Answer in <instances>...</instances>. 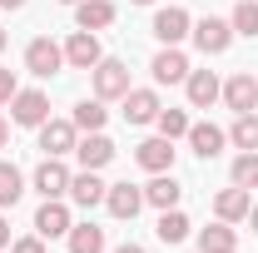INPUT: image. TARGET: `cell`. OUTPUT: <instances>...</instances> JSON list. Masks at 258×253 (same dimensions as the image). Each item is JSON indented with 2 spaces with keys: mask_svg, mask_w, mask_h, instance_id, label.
<instances>
[{
  "mask_svg": "<svg viewBox=\"0 0 258 253\" xmlns=\"http://www.w3.org/2000/svg\"><path fill=\"white\" fill-rule=\"evenodd\" d=\"M134 159H139V169H149V174H169V169H174V139L154 134V139H144V144L134 149Z\"/></svg>",
  "mask_w": 258,
  "mask_h": 253,
  "instance_id": "8fae6325",
  "label": "cell"
},
{
  "mask_svg": "<svg viewBox=\"0 0 258 253\" xmlns=\"http://www.w3.org/2000/svg\"><path fill=\"white\" fill-rule=\"evenodd\" d=\"M99 60H104V50H99L95 30H75L64 40V65H70V70H95Z\"/></svg>",
  "mask_w": 258,
  "mask_h": 253,
  "instance_id": "52a82bcc",
  "label": "cell"
},
{
  "mask_svg": "<svg viewBox=\"0 0 258 253\" xmlns=\"http://www.w3.org/2000/svg\"><path fill=\"white\" fill-rule=\"evenodd\" d=\"M248 209H253V204H248V189H238V184H233V189H224L219 199H214V214H219L224 223L248 219Z\"/></svg>",
  "mask_w": 258,
  "mask_h": 253,
  "instance_id": "7402d4cb",
  "label": "cell"
},
{
  "mask_svg": "<svg viewBox=\"0 0 258 253\" xmlns=\"http://www.w3.org/2000/svg\"><path fill=\"white\" fill-rule=\"evenodd\" d=\"M184 90H189V104H194V109H209L214 99L224 95V85H219V75H214V70H189Z\"/></svg>",
  "mask_w": 258,
  "mask_h": 253,
  "instance_id": "5bb4252c",
  "label": "cell"
},
{
  "mask_svg": "<svg viewBox=\"0 0 258 253\" xmlns=\"http://www.w3.org/2000/svg\"><path fill=\"white\" fill-rule=\"evenodd\" d=\"M159 95H154V90H129L124 95V119L129 124H154V119H159Z\"/></svg>",
  "mask_w": 258,
  "mask_h": 253,
  "instance_id": "e0dca14e",
  "label": "cell"
},
{
  "mask_svg": "<svg viewBox=\"0 0 258 253\" xmlns=\"http://www.w3.org/2000/svg\"><path fill=\"white\" fill-rule=\"evenodd\" d=\"M149 70H154V80H159V85H184V80H189V55H184L179 45H164Z\"/></svg>",
  "mask_w": 258,
  "mask_h": 253,
  "instance_id": "30bf717a",
  "label": "cell"
},
{
  "mask_svg": "<svg viewBox=\"0 0 258 253\" xmlns=\"http://www.w3.org/2000/svg\"><path fill=\"white\" fill-rule=\"evenodd\" d=\"M184 139H189V149L199 159H214V154H224V144H228V134L219 124H209V119H204V124H189V134H184Z\"/></svg>",
  "mask_w": 258,
  "mask_h": 253,
  "instance_id": "9a60e30c",
  "label": "cell"
},
{
  "mask_svg": "<svg viewBox=\"0 0 258 253\" xmlns=\"http://www.w3.org/2000/svg\"><path fill=\"white\" fill-rule=\"evenodd\" d=\"M20 5H25V0H0V10H20Z\"/></svg>",
  "mask_w": 258,
  "mask_h": 253,
  "instance_id": "836d02e7",
  "label": "cell"
},
{
  "mask_svg": "<svg viewBox=\"0 0 258 253\" xmlns=\"http://www.w3.org/2000/svg\"><path fill=\"white\" fill-rule=\"evenodd\" d=\"M238 248V228H233V223H209V228H204V233H199V253H233Z\"/></svg>",
  "mask_w": 258,
  "mask_h": 253,
  "instance_id": "ffe728a7",
  "label": "cell"
},
{
  "mask_svg": "<svg viewBox=\"0 0 258 253\" xmlns=\"http://www.w3.org/2000/svg\"><path fill=\"white\" fill-rule=\"evenodd\" d=\"M10 119L25 124V129H40L50 119V95L45 90H20V95L10 99Z\"/></svg>",
  "mask_w": 258,
  "mask_h": 253,
  "instance_id": "277c9868",
  "label": "cell"
},
{
  "mask_svg": "<svg viewBox=\"0 0 258 253\" xmlns=\"http://www.w3.org/2000/svg\"><path fill=\"white\" fill-rule=\"evenodd\" d=\"M154 124H159V134H164V139H184L194 119L184 114V109H159V119H154Z\"/></svg>",
  "mask_w": 258,
  "mask_h": 253,
  "instance_id": "f546056e",
  "label": "cell"
},
{
  "mask_svg": "<svg viewBox=\"0 0 258 253\" xmlns=\"http://www.w3.org/2000/svg\"><path fill=\"white\" fill-rule=\"evenodd\" d=\"M70 119H75V129H85V134H95V129H104V119H109V109H104V99H80Z\"/></svg>",
  "mask_w": 258,
  "mask_h": 253,
  "instance_id": "cb8c5ba5",
  "label": "cell"
},
{
  "mask_svg": "<svg viewBox=\"0 0 258 253\" xmlns=\"http://www.w3.org/2000/svg\"><path fill=\"white\" fill-rule=\"evenodd\" d=\"M75 159L85 164V169H104L109 159H114V144H109V134L95 129V134H85L80 144H75Z\"/></svg>",
  "mask_w": 258,
  "mask_h": 253,
  "instance_id": "2e32d148",
  "label": "cell"
},
{
  "mask_svg": "<svg viewBox=\"0 0 258 253\" xmlns=\"http://www.w3.org/2000/svg\"><path fill=\"white\" fill-rule=\"evenodd\" d=\"M228 25H233V35H248V40H253L258 35V0H238Z\"/></svg>",
  "mask_w": 258,
  "mask_h": 253,
  "instance_id": "4316f807",
  "label": "cell"
},
{
  "mask_svg": "<svg viewBox=\"0 0 258 253\" xmlns=\"http://www.w3.org/2000/svg\"><path fill=\"white\" fill-rule=\"evenodd\" d=\"M224 104L233 109V114H248V109H258V80L248 75V70H238V75L224 85Z\"/></svg>",
  "mask_w": 258,
  "mask_h": 253,
  "instance_id": "4fadbf2b",
  "label": "cell"
},
{
  "mask_svg": "<svg viewBox=\"0 0 258 253\" xmlns=\"http://www.w3.org/2000/svg\"><path fill=\"white\" fill-rule=\"evenodd\" d=\"M0 248H10V223L0 219Z\"/></svg>",
  "mask_w": 258,
  "mask_h": 253,
  "instance_id": "d6a6232c",
  "label": "cell"
},
{
  "mask_svg": "<svg viewBox=\"0 0 258 253\" xmlns=\"http://www.w3.org/2000/svg\"><path fill=\"white\" fill-rule=\"evenodd\" d=\"M75 144H80L75 119H45V124H40V149H45V154L64 159V154H75Z\"/></svg>",
  "mask_w": 258,
  "mask_h": 253,
  "instance_id": "8992f818",
  "label": "cell"
},
{
  "mask_svg": "<svg viewBox=\"0 0 258 253\" xmlns=\"http://www.w3.org/2000/svg\"><path fill=\"white\" fill-rule=\"evenodd\" d=\"M60 5H80V0H60Z\"/></svg>",
  "mask_w": 258,
  "mask_h": 253,
  "instance_id": "ab89813d",
  "label": "cell"
},
{
  "mask_svg": "<svg viewBox=\"0 0 258 253\" xmlns=\"http://www.w3.org/2000/svg\"><path fill=\"white\" fill-rule=\"evenodd\" d=\"M5 139H10V124H5V119H0V149H5Z\"/></svg>",
  "mask_w": 258,
  "mask_h": 253,
  "instance_id": "e575fe53",
  "label": "cell"
},
{
  "mask_svg": "<svg viewBox=\"0 0 258 253\" xmlns=\"http://www.w3.org/2000/svg\"><path fill=\"white\" fill-rule=\"evenodd\" d=\"M90 80H95V99H124L129 90H134L124 60H99L95 70H90Z\"/></svg>",
  "mask_w": 258,
  "mask_h": 253,
  "instance_id": "6da1fadb",
  "label": "cell"
},
{
  "mask_svg": "<svg viewBox=\"0 0 258 253\" xmlns=\"http://www.w3.org/2000/svg\"><path fill=\"white\" fill-rule=\"evenodd\" d=\"M70 169H64V159H55V154H45L40 159V169H35V189H40V199H64L70 194Z\"/></svg>",
  "mask_w": 258,
  "mask_h": 253,
  "instance_id": "5b68a950",
  "label": "cell"
},
{
  "mask_svg": "<svg viewBox=\"0 0 258 253\" xmlns=\"http://www.w3.org/2000/svg\"><path fill=\"white\" fill-rule=\"evenodd\" d=\"M75 228V219H70V209H64L60 199H45L40 209H35V233L40 238H64Z\"/></svg>",
  "mask_w": 258,
  "mask_h": 253,
  "instance_id": "ba28073f",
  "label": "cell"
},
{
  "mask_svg": "<svg viewBox=\"0 0 258 253\" xmlns=\"http://www.w3.org/2000/svg\"><path fill=\"white\" fill-rule=\"evenodd\" d=\"M60 65H64V45H55L50 35H40V40H30V45H25V70H30L35 80L60 75Z\"/></svg>",
  "mask_w": 258,
  "mask_h": 253,
  "instance_id": "7a4b0ae2",
  "label": "cell"
},
{
  "mask_svg": "<svg viewBox=\"0 0 258 253\" xmlns=\"http://www.w3.org/2000/svg\"><path fill=\"white\" fill-rule=\"evenodd\" d=\"M233 184L238 189H258V149H243L233 159Z\"/></svg>",
  "mask_w": 258,
  "mask_h": 253,
  "instance_id": "f1b7e54d",
  "label": "cell"
},
{
  "mask_svg": "<svg viewBox=\"0 0 258 253\" xmlns=\"http://www.w3.org/2000/svg\"><path fill=\"white\" fill-rule=\"evenodd\" d=\"M5 40H10V35H5V30H0V50H5Z\"/></svg>",
  "mask_w": 258,
  "mask_h": 253,
  "instance_id": "74e56055",
  "label": "cell"
},
{
  "mask_svg": "<svg viewBox=\"0 0 258 253\" xmlns=\"http://www.w3.org/2000/svg\"><path fill=\"white\" fill-rule=\"evenodd\" d=\"M179 179L174 174H154L149 184H144V204H154V209H179Z\"/></svg>",
  "mask_w": 258,
  "mask_h": 253,
  "instance_id": "44dd1931",
  "label": "cell"
},
{
  "mask_svg": "<svg viewBox=\"0 0 258 253\" xmlns=\"http://www.w3.org/2000/svg\"><path fill=\"white\" fill-rule=\"evenodd\" d=\"M104 209H109V214H114V219H134V214H139V209H144V189H139V184H109V189H104Z\"/></svg>",
  "mask_w": 258,
  "mask_h": 253,
  "instance_id": "7c38bea8",
  "label": "cell"
},
{
  "mask_svg": "<svg viewBox=\"0 0 258 253\" xmlns=\"http://www.w3.org/2000/svg\"><path fill=\"white\" fill-rule=\"evenodd\" d=\"M114 253H144V248H139V243H124V248H114Z\"/></svg>",
  "mask_w": 258,
  "mask_h": 253,
  "instance_id": "8d00e7d4",
  "label": "cell"
},
{
  "mask_svg": "<svg viewBox=\"0 0 258 253\" xmlns=\"http://www.w3.org/2000/svg\"><path fill=\"white\" fill-rule=\"evenodd\" d=\"M248 223H253V233H258V204H253V209H248Z\"/></svg>",
  "mask_w": 258,
  "mask_h": 253,
  "instance_id": "d590c367",
  "label": "cell"
},
{
  "mask_svg": "<svg viewBox=\"0 0 258 253\" xmlns=\"http://www.w3.org/2000/svg\"><path fill=\"white\" fill-rule=\"evenodd\" d=\"M104 179H99V169H85V174H75L70 179V199L80 204V209H95V204H104Z\"/></svg>",
  "mask_w": 258,
  "mask_h": 253,
  "instance_id": "ac0fdd59",
  "label": "cell"
},
{
  "mask_svg": "<svg viewBox=\"0 0 258 253\" xmlns=\"http://www.w3.org/2000/svg\"><path fill=\"white\" fill-rule=\"evenodd\" d=\"M64 238H70V253H104V228L95 223H75Z\"/></svg>",
  "mask_w": 258,
  "mask_h": 253,
  "instance_id": "d4e9b609",
  "label": "cell"
},
{
  "mask_svg": "<svg viewBox=\"0 0 258 253\" xmlns=\"http://www.w3.org/2000/svg\"><path fill=\"white\" fill-rule=\"evenodd\" d=\"M10 253H45V238H40V233H30V238H15V243H10Z\"/></svg>",
  "mask_w": 258,
  "mask_h": 253,
  "instance_id": "1f68e13d",
  "label": "cell"
},
{
  "mask_svg": "<svg viewBox=\"0 0 258 253\" xmlns=\"http://www.w3.org/2000/svg\"><path fill=\"white\" fill-rule=\"evenodd\" d=\"M194 20L184 5H164L159 15H154V35H159V45H179V40H189Z\"/></svg>",
  "mask_w": 258,
  "mask_h": 253,
  "instance_id": "9c48e42d",
  "label": "cell"
},
{
  "mask_svg": "<svg viewBox=\"0 0 258 253\" xmlns=\"http://www.w3.org/2000/svg\"><path fill=\"white\" fill-rule=\"evenodd\" d=\"M194 45L204 50V55H224L228 45H233V25L219 20V15H204V20H194Z\"/></svg>",
  "mask_w": 258,
  "mask_h": 253,
  "instance_id": "3957f363",
  "label": "cell"
},
{
  "mask_svg": "<svg viewBox=\"0 0 258 253\" xmlns=\"http://www.w3.org/2000/svg\"><path fill=\"white\" fill-rule=\"evenodd\" d=\"M228 139H233L238 149H258V114H253V109L233 119V129H228Z\"/></svg>",
  "mask_w": 258,
  "mask_h": 253,
  "instance_id": "83f0119b",
  "label": "cell"
},
{
  "mask_svg": "<svg viewBox=\"0 0 258 253\" xmlns=\"http://www.w3.org/2000/svg\"><path fill=\"white\" fill-rule=\"evenodd\" d=\"M134 5H154V0H134Z\"/></svg>",
  "mask_w": 258,
  "mask_h": 253,
  "instance_id": "f35d334b",
  "label": "cell"
},
{
  "mask_svg": "<svg viewBox=\"0 0 258 253\" xmlns=\"http://www.w3.org/2000/svg\"><path fill=\"white\" fill-rule=\"evenodd\" d=\"M114 0H80L75 5V25L80 30H104V25H114Z\"/></svg>",
  "mask_w": 258,
  "mask_h": 253,
  "instance_id": "d6986e66",
  "label": "cell"
},
{
  "mask_svg": "<svg viewBox=\"0 0 258 253\" xmlns=\"http://www.w3.org/2000/svg\"><path fill=\"white\" fill-rule=\"evenodd\" d=\"M20 194H25V174H20L15 164H5V159H0V209H15V204H20Z\"/></svg>",
  "mask_w": 258,
  "mask_h": 253,
  "instance_id": "484cf974",
  "label": "cell"
},
{
  "mask_svg": "<svg viewBox=\"0 0 258 253\" xmlns=\"http://www.w3.org/2000/svg\"><path fill=\"white\" fill-rule=\"evenodd\" d=\"M194 223L179 214V209H159V223H154V233H159V243H184L189 238Z\"/></svg>",
  "mask_w": 258,
  "mask_h": 253,
  "instance_id": "603a6c76",
  "label": "cell"
},
{
  "mask_svg": "<svg viewBox=\"0 0 258 253\" xmlns=\"http://www.w3.org/2000/svg\"><path fill=\"white\" fill-rule=\"evenodd\" d=\"M15 95H20V80H15V70H0V104H10Z\"/></svg>",
  "mask_w": 258,
  "mask_h": 253,
  "instance_id": "4dcf8cb0",
  "label": "cell"
}]
</instances>
